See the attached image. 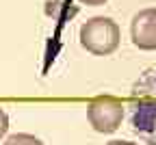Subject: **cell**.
I'll return each mask as SVG.
<instances>
[{
	"label": "cell",
	"instance_id": "3957f363",
	"mask_svg": "<svg viewBox=\"0 0 156 145\" xmlns=\"http://www.w3.org/2000/svg\"><path fill=\"white\" fill-rule=\"evenodd\" d=\"M124 108L126 106L117 97L100 95V97H93L87 104V119H89L91 128L95 132L111 134V132H115L117 128L122 126Z\"/></svg>",
	"mask_w": 156,
	"mask_h": 145
},
{
	"label": "cell",
	"instance_id": "5b68a950",
	"mask_svg": "<svg viewBox=\"0 0 156 145\" xmlns=\"http://www.w3.org/2000/svg\"><path fill=\"white\" fill-rule=\"evenodd\" d=\"M5 145H44L35 134H28V132H17V134H11Z\"/></svg>",
	"mask_w": 156,
	"mask_h": 145
},
{
	"label": "cell",
	"instance_id": "52a82bcc",
	"mask_svg": "<svg viewBox=\"0 0 156 145\" xmlns=\"http://www.w3.org/2000/svg\"><path fill=\"white\" fill-rule=\"evenodd\" d=\"M78 2L89 5V7H100V5H104V2H106V0H78Z\"/></svg>",
	"mask_w": 156,
	"mask_h": 145
},
{
	"label": "cell",
	"instance_id": "6da1fadb",
	"mask_svg": "<svg viewBox=\"0 0 156 145\" xmlns=\"http://www.w3.org/2000/svg\"><path fill=\"white\" fill-rule=\"evenodd\" d=\"M130 128L147 145H156V67L145 69L130 91Z\"/></svg>",
	"mask_w": 156,
	"mask_h": 145
},
{
	"label": "cell",
	"instance_id": "8992f818",
	"mask_svg": "<svg viewBox=\"0 0 156 145\" xmlns=\"http://www.w3.org/2000/svg\"><path fill=\"white\" fill-rule=\"evenodd\" d=\"M9 130V115L5 113V108H0V139H2Z\"/></svg>",
	"mask_w": 156,
	"mask_h": 145
},
{
	"label": "cell",
	"instance_id": "ba28073f",
	"mask_svg": "<svg viewBox=\"0 0 156 145\" xmlns=\"http://www.w3.org/2000/svg\"><path fill=\"white\" fill-rule=\"evenodd\" d=\"M106 145H136V143H132V141H108Z\"/></svg>",
	"mask_w": 156,
	"mask_h": 145
},
{
	"label": "cell",
	"instance_id": "277c9868",
	"mask_svg": "<svg viewBox=\"0 0 156 145\" xmlns=\"http://www.w3.org/2000/svg\"><path fill=\"white\" fill-rule=\"evenodd\" d=\"M130 37L139 50H156V7L143 9L132 17Z\"/></svg>",
	"mask_w": 156,
	"mask_h": 145
},
{
	"label": "cell",
	"instance_id": "7a4b0ae2",
	"mask_svg": "<svg viewBox=\"0 0 156 145\" xmlns=\"http://www.w3.org/2000/svg\"><path fill=\"white\" fill-rule=\"evenodd\" d=\"M119 39H122V30L117 22L104 15L91 17L80 26V46L98 56L113 54L119 48Z\"/></svg>",
	"mask_w": 156,
	"mask_h": 145
}]
</instances>
